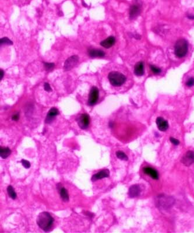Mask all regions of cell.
I'll list each match as a JSON object with an SVG mask.
<instances>
[{"label":"cell","instance_id":"16","mask_svg":"<svg viewBox=\"0 0 194 233\" xmlns=\"http://www.w3.org/2000/svg\"><path fill=\"white\" fill-rule=\"evenodd\" d=\"M134 73L138 76H141L144 74V64L142 61L136 63L134 68Z\"/></svg>","mask_w":194,"mask_h":233},{"label":"cell","instance_id":"1","mask_svg":"<svg viewBox=\"0 0 194 233\" xmlns=\"http://www.w3.org/2000/svg\"><path fill=\"white\" fill-rule=\"evenodd\" d=\"M54 219L51 214L47 212H43L40 213L37 217V224L39 227L46 232H48L53 227Z\"/></svg>","mask_w":194,"mask_h":233},{"label":"cell","instance_id":"10","mask_svg":"<svg viewBox=\"0 0 194 233\" xmlns=\"http://www.w3.org/2000/svg\"><path fill=\"white\" fill-rule=\"evenodd\" d=\"M156 125L158 126V129L162 132L166 131L169 127L168 123L167 120H164L162 117H158L156 120Z\"/></svg>","mask_w":194,"mask_h":233},{"label":"cell","instance_id":"12","mask_svg":"<svg viewBox=\"0 0 194 233\" xmlns=\"http://www.w3.org/2000/svg\"><path fill=\"white\" fill-rule=\"evenodd\" d=\"M59 114V111L57 108H55V107H53L51 108L48 113H47L46 118L45 120V123L46 124H50L51 123L53 120L54 119V118Z\"/></svg>","mask_w":194,"mask_h":233},{"label":"cell","instance_id":"5","mask_svg":"<svg viewBox=\"0 0 194 233\" xmlns=\"http://www.w3.org/2000/svg\"><path fill=\"white\" fill-rule=\"evenodd\" d=\"M78 124L82 130H86L90 124V117L88 114H81L78 119Z\"/></svg>","mask_w":194,"mask_h":233},{"label":"cell","instance_id":"19","mask_svg":"<svg viewBox=\"0 0 194 233\" xmlns=\"http://www.w3.org/2000/svg\"><path fill=\"white\" fill-rule=\"evenodd\" d=\"M11 153V150L9 147H1L0 149V156L3 159H6Z\"/></svg>","mask_w":194,"mask_h":233},{"label":"cell","instance_id":"14","mask_svg":"<svg viewBox=\"0 0 194 233\" xmlns=\"http://www.w3.org/2000/svg\"><path fill=\"white\" fill-rule=\"evenodd\" d=\"M141 12V8L138 4L132 5L129 10V16L131 19H134L138 16Z\"/></svg>","mask_w":194,"mask_h":233},{"label":"cell","instance_id":"2","mask_svg":"<svg viewBox=\"0 0 194 233\" xmlns=\"http://www.w3.org/2000/svg\"><path fill=\"white\" fill-rule=\"evenodd\" d=\"M108 78L110 83L116 87L122 86L126 81V76L117 71H113L109 73Z\"/></svg>","mask_w":194,"mask_h":233},{"label":"cell","instance_id":"4","mask_svg":"<svg viewBox=\"0 0 194 233\" xmlns=\"http://www.w3.org/2000/svg\"><path fill=\"white\" fill-rule=\"evenodd\" d=\"M158 206L164 209H167L171 207L174 204V200L170 197L166 195H160L156 200Z\"/></svg>","mask_w":194,"mask_h":233},{"label":"cell","instance_id":"21","mask_svg":"<svg viewBox=\"0 0 194 233\" xmlns=\"http://www.w3.org/2000/svg\"><path fill=\"white\" fill-rule=\"evenodd\" d=\"M116 156L117 157V158L120 160H124V161H127L128 160V158L127 156L126 155V154L122 151L116 152Z\"/></svg>","mask_w":194,"mask_h":233},{"label":"cell","instance_id":"25","mask_svg":"<svg viewBox=\"0 0 194 233\" xmlns=\"http://www.w3.org/2000/svg\"><path fill=\"white\" fill-rule=\"evenodd\" d=\"M21 163H22V165H23V166L26 168H29L31 167V163L28 160L23 159L21 160Z\"/></svg>","mask_w":194,"mask_h":233},{"label":"cell","instance_id":"29","mask_svg":"<svg viewBox=\"0 0 194 233\" xmlns=\"http://www.w3.org/2000/svg\"><path fill=\"white\" fill-rule=\"evenodd\" d=\"M19 118V114H15L12 117V119L14 121H18Z\"/></svg>","mask_w":194,"mask_h":233},{"label":"cell","instance_id":"7","mask_svg":"<svg viewBox=\"0 0 194 233\" xmlns=\"http://www.w3.org/2000/svg\"><path fill=\"white\" fill-rule=\"evenodd\" d=\"M182 163L185 166H190L194 163V152L188 151L181 159Z\"/></svg>","mask_w":194,"mask_h":233},{"label":"cell","instance_id":"20","mask_svg":"<svg viewBox=\"0 0 194 233\" xmlns=\"http://www.w3.org/2000/svg\"><path fill=\"white\" fill-rule=\"evenodd\" d=\"M7 192L8 194V195L9 196V197L11 198H12V200H15L16 198V194L15 192V190L14 189V188L12 187V186L11 185H9L7 188Z\"/></svg>","mask_w":194,"mask_h":233},{"label":"cell","instance_id":"28","mask_svg":"<svg viewBox=\"0 0 194 233\" xmlns=\"http://www.w3.org/2000/svg\"><path fill=\"white\" fill-rule=\"evenodd\" d=\"M44 90H46V91H47V92H51V91H52V89H51V87H50V85L48 83H44Z\"/></svg>","mask_w":194,"mask_h":233},{"label":"cell","instance_id":"27","mask_svg":"<svg viewBox=\"0 0 194 233\" xmlns=\"http://www.w3.org/2000/svg\"><path fill=\"white\" fill-rule=\"evenodd\" d=\"M170 140L171 141V142L174 145H175V146H177V145H178L179 144H180V142H179V140H178V139H175V138H173V137H171L170 138Z\"/></svg>","mask_w":194,"mask_h":233},{"label":"cell","instance_id":"24","mask_svg":"<svg viewBox=\"0 0 194 233\" xmlns=\"http://www.w3.org/2000/svg\"><path fill=\"white\" fill-rule=\"evenodd\" d=\"M44 66L45 69L46 71H51L54 67V63H44Z\"/></svg>","mask_w":194,"mask_h":233},{"label":"cell","instance_id":"9","mask_svg":"<svg viewBox=\"0 0 194 233\" xmlns=\"http://www.w3.org/2000/svg\"><path fill=\"white\" fill-rule=\"evenodd\" d=\"M143 171L145 174L149 175L153 180H158L159 175L158 171L150 167H145L143 168Z\"/></svg>","mask_w":194,"mask_h":233},{"label":"cell","instance_id":"17","mask_svg":"<svg viewBox=\"0 0 194 233\" xmlns=\"http://www.w3.org/2000/svg\"><path fill=\"white\" fill-rule=\"evenodd\" d=\"M89 55L92 58L96 57H103L105 56V53L98 49H91L88 51Z\"/></svg>","mask_w":194,"mask_h":233},{"label":"cell","instance_id":"3","mask_svg":"<svg viewBox=\"0 0 194 233\" xmlns=\"http://www.w3.org/2000/svg\"><path fill=\"white\" fill-rule=\"evenodd\" d=\"M188 50V43L187 40L184 39H180L178 40L174 46V53L178 58H183L185 57Z\"/></svg>","mask_w":194,"mask_h":233},{"label":"cell","instance_id":"26","mask_svg":"<svg viewBox=\"0 0 194 233\" xmlns=\"http://www.w3.org/2000/svg\"><path fill=\"white\" fill-rule=\"evenodd\" d=\"M186 85H187V86L188 87H190V88L193 86L194 85V78H190V79L187 81V83H186Z\"/></svg>","mask_w":194,"mask_h":233},{"label":"cell","instance_id":"30","mask_svg":"<svg viewBox=\"0 0 194 233\" xmlns=\"http://www.w3.org/2000/svg\"><path fill=\"white\" fill-rule=\"evenodd\" d=\"M4 74V71H3V70H2V69H1V76H0V80H1H1H2V79L3 78Z\"/></svg>","mask_w":194,"mask_h":233},{"label":"cell","instance_id":"22","mask_svg":"<svg viewBox=\"0 0 194 233\" xmlns=\"http://www.w3.org/2000/svg\"><path fill=\"white\" fill-rule=\"evenodd\" d=\"M1 45H12L13 44L12 41L7 37H3L0 41Z\"/></svg>","mask_w":194,"mask_h":233},{"label":"cell","instance_id":"18","mask_svg":"<svg viewBox=\"0 0 194 233\" xmlns=\"http://www.w3.org/2000/svg\"><path fill=\"white\" fill-rule=\"evenodd\" d=\"M57 188L60 192V194L61 199L64 202H68L69 200V194L68 193L67 190L64 187H62L61 186H60V184H58L57 185Z\"/></svg>","mask_w":194,"mask_h":233},{"label":"cell","instance_id":"32","mask_svg":"<svg viewBox=\"0 0 194 233\" xmlns=\"http://www.w3.org/2000/svg\"><path fill=\"white\" fill-rule=\"evenodd\" d=\"M188 18L191 19H194V16H188Z\"/></svg>","mask_w":194,"mask_h":233},{"label":"cell","instance_id":"13","mask_svg":"<svg viewBox=\"0 0 194 233\" xmlns=\"http://www.w3.org/2000/svg\"><path fill=\"white\" fill-rule=\"evenodd\" d=\"M141 194V188L139 185L135 184L132 185L129 188L128 191V196L129 198H133L139 197Z\"/></svg>","mask_w":194,"mask_h":233},{"label":"cell","instance_id":"8","mask_svg":"<svg viewBox=\"0 0 194 233\" xmlns=\"http://www.w3.org/2000/svg\"><path fill=\"white\" fill-rule=\"evenodd\" d=\"M79 61V57L77 56H73L68 58L65 62L64 69L70 70L75 67Z\"/></svg>","mask_w":194,"mask_h":233},{"label":"cell","instance_id":"23","mask_svg":"<svg viewBox=\"0 0 194 233\" xmlns=\"http://www.w3.org/2000/svg\"><path fill=\"white\" fill-rule=\"evenodd\" d=\"M150 70L153 72V73H155V74H159L160 72H161V69L159 68V67H156V66H153V65H152V66H150Z\"/></svg>","mask_w":194,"mask_h":233},{"label":"cell","instance_id":"11","mask_svg":"<svg viewBox=\"0 0 194 233\" xmlns=\"http://www.w3.org/2000/svg\"><path fill=\"white\" fill-rule=\"evenodd\" d=\"M110 171L108 169L102 170L101 171L98 172L96 174H94L92 177V181L95 182L98 180H101L104 178H107L109 177Z\"/></svg>","mask_w":194,"mask_h":233},{"label":"cell","instance_id":"15","mask_svg":"<svg viewBox=\"0 0 194 233\" xmlns=\"http://www.w3.org/2000/svg\"><path fill=\"white\" fill-rule=\"evenodd\" d=\"M116 43V38L113 36H110L106 39L104 40L101 42H100V45L106 48H109L111 47H112Z\"/></svg>","mask_w":194,"mask_h":233},{"label":"cell","instance_id":"6","mask_svg":"<svg viewBox=\"0 0 194 233\" xmlns=\"http://www.w3.org/2000/svg\"><path fill=\"white\" fill-rule=\"evenodd\" d=\"M99 96V91L97 88L93 86L89 93V99H88V105L90 106L94 105L98 99Z\"/></svg>","mask_w":194,"mask_h":233},{"label":"cell","instance_id":"31","mask_svg":"<svg viewBox=\"0 0 194 233\" xmlns=\"http://www.w3.org/2000/svg\"><path fill=\"white\" fill-rule=\"evenodd\" d=\"M109 127H110V128H113V124L111 122L110 123V124H109Z\"/></svg>","mask_w":194,"mask_h":233}]
</instances>
